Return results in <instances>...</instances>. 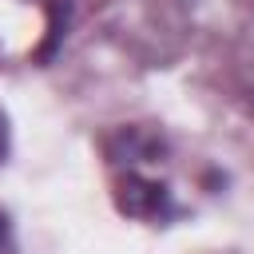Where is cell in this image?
Wrapping results in <instances>:
<instances>
[{"mask_svg":"<svg viewBox=\"0 0 254 254\" xmlns=\"http://www.w3.org/2000/svg\"><path fill=\"white\" fill-rule=\"evenodd\" d=\"M115 206L127 218H167L171 214V194H167L163 183H151V179L131 171L115 187Z\"/></svg>","mask_w":254,"mask_h":254,"instance_id":"6da1fadb","label":"cell"},{"mask_svg":"<svg viewBox=\"0 0 254 254\" xmlns=\"http://www.w3.org/2000/svg\"><path fill=\"white\" fill-rule=\"evenodd\" d=\"M4 238H8V218L0 214V246H4Z\"/></svg>","mask_w":254,"mask_h":254,"instance_id":"277c9868","label":"cell"},{"mask_svg":"<svg viewBox=\"0 0 254 254\" xmlns=\"http://www.w3.org/2000/svg\"><path fill=\"white\" fill-rule=\"evenodd\" d=\"M67 16H71V0H48V44L40 48V60H48L67 28Z\"/></svg>","mask_w":254,"mask_h":254,"instance_id":"7a4b0ae2","label":"cell"},{"mask_svg":"<svg viewBox=\"0 0 254 254\" xmlns=\"http://www.w3.org/2000/svg\"><path fill=\"white\" fill-rule=\"evenodd\" d=\"M4 151H8V123H4V115H0V159H4Z\"/></svg>","mask_w":254,"mask_h":254,"instance_id":"3957f363","label":"cell"}]
</instances>
